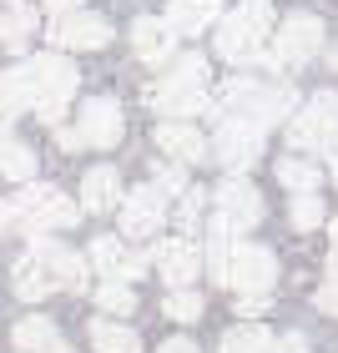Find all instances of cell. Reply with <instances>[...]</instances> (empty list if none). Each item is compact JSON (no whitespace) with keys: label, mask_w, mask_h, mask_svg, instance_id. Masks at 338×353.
I'll list each match as a JSON object with an SVG mask.
<instances>
[{"label":"cell","mask_w":338,"mask_h":353,"mask_svg":"<svg viewBox=\"0 0 338 353\" xmlns=\"http://www.w3.org/2000/svg\"><path fill=\"white\" fill-rule=\"evenodd\" d=\"M15 293L26 303H41L51 298L56 288H66V293H86V258L71 248H61L56 237L46 232H30V252L21 263H15Z\"/></svg>","instance_id":"cell-1"},{"label":"cell","mask_w":338,"mask_h":353,"mask_svg":"<svg viewBox=\"0 0 338 353\" xmlns=\"http://www.w3.org/2000/svg\"><path fill=\"white\" fill-rule=\"evenodd\" d=\"M212 101H217L222 117L252 121L257 132H268V126H278V121H288L298 111V91L288 86V81H252V76H232Z\"/></svg>","instance_id":"cell-2"},{"label":"cell","mask_w":338,"mask_h":353,"mask_svg":"<svg viewBox=\"0 0 338 353\" xmlns=\"http://www.w3.org/2000/svg\"><path fill=\"white\" fill-rule=\"evenodd\" d=\"M268 36H272V0H237L232 15L217 21V56L232 66H257L268 61Z\"/></svg>","instance_id":"cell-3"},{"label":"cell","mask_w":338,"mask_h":353,"mask_svg":"<svg viewBox=\"0 0 338 353\" xmlns=\"http://www.w3.org/2000/svg\"><path fill=\"white\" fill-rule=\"evenodd\" d=\"M147 101L157 111H167L172 121L197 117V111H212L217 117V101H212V91H207V61L202 56H182L157 86H147Z\"/></svg>","instance_id":"cell-4"},{"label":"cell","mask_w":338,"mask_h":353,"mask_svg":"<svg viewBox=\"0 0 338 353\" xmlns=\"http://www.w3.org/2000/svg\"><path fill=\"white\" fill-rule=\"evenodd\" d=\"M26 76H30V111L46 121V126H61V117H66V106H71V96H76V71L66 56H56V51H46V56H30L21 61Z\"/></svg>","instance_id":"cell-5"},{"label":"cell","mask_w":338,"mask_h":353,"mask_svg":"<svg viewBox=\"0 0 338 353\" xmlns=\"http://www.w3.org/2000/svg\"><path fill=\"white\" fill-rule=\"evenodd\" d=\"M288 147L293 152H338V91H318L303 101V111H293Z\"/></svg>","instance_id":"cell-6"},{"label":"cell","mask_w":338,"mask_h":353,"mask_svg":"<svg viewBox=\"0 0 338 353\" xmlns=\"http://www.w3.org/2000/svg\"><path fill=\"white\" fill-rule=\"evenodd\" d=\"M15 217L30 232H56V228H76L81 207L51 182H26V192H15Z\"/></svg>","instance_id":"cell-7"},{"label":"cell","mask_w":338,"mask_h":353,"mask_svg":"<svg viewBox=\"0 0 338 353\" xmlns=\"http://www.w3.org/2000/svg\"><path fill=\"white\" fill-rule=\"evenodd\" d=\"M318 51H324V21L308 10H293L272 30V51H268L263 66H308Z\"/></svg>","instance_id":"cell-8"},{"label":"cell","mask_w":338,"mask_h":353,"mask_svg":"<svg viewBox=\"0 0 338 353\" xmlns=\"http://www.w3.org/2000/svg\"><path fill=\"white\" fill-rule=\"evenodd\" d=\"M272 283H278V258L263 243H237L232 258H228L222 288H237V298H268Z\"/></svg>","instance_id":"cell-9"},{"label":"cell","mask_w":338,"mask_h":353,"mask_svg":"<svg viewBox=\"0 0 338 353\" xmlns=\"http://www.w3.org/2000/svg\"><path fill=\"white\" fill-rule=\"evenodd\" d=\"M207 147H212V157L222 167H228L232 176H243L257 157H263V132H257L252 121H237V117H222L217 121V137L207 141Z\"/></svg>","instance_id":"cell-10"},{"label":"cell","mask_w":338,"mask_h":353,"mask_svg":"<svg viewBox=\"0 0 338 353\" xmlns=\"http://www.w3.org/2000/svg\"><path fill=\"white\" fill-rule=\"evenodd\" d=\"M212 197H217V222L232 237L237 232H252L257 222H263V197H257V187L248 182V176H228Z\"/></svg>","instance_id":"cell-11"},{"label":"cell","mask_w":338,"mask_h":353,"mask_svg":"<svg viewBox=\"0 0 338 353\" xmlns=\"http://www.w3.org/2000/svg\"><path fill=\"white\" fill-rule=\"evenodd\" d=\"M147 258L157 263V272L167 278L172 293H177V288H192V278L202 272V248L192 243V237H182V232H177V237H162Z\"/></svg>","instance_id":"cell-12"},{"label":"cell","mask_w":338,"mask_h":353,"mask_svg":"<svg viewBox=\"0 0 338 353\" xmlns=\"http://www.w3.org/2000/svg\"><path fill=\"white\" fill-rule=\"evenodd\" d=\"M147 263H152V258H141V252H126L121 237H106V232L86 248V268L106 272V283H132V278H141V272H147Z\"/></svg>","instance_id":"cell-13"},{"label":"cell","mask_w":338,"mask_h":353,"mask_svg":"<svg viewBox=\"0 0 338 353\" xmlns=\"http://www.w3.org/2000/svg\"><path fill=\"white\" fill-rule=\"evenodd\" d=\"M106 41H111V26L101 21V15H91V10H71V15H61V21L51 26V46L56 51H101Z\"/></svg>","instance_id":"cell-14"},{"label":"cell","mask_w":338,"mask_h":353,"mask_svg":"<svg viewBox=\"0 0 338 353\" xmlns=\"http://www.w3.org/2000/svg\"><path fill=\"white\" fill-rule=\"evenodd\" d=\"M121 132H126V121H121V106L111 101V96H91L81 106V121H76L81 147H117Z\"/></svg>","instance_id":"cell-15"},{"label":"cell","mask_w":338,"mask_h":353,"mask_svg":"<svg viewBox=\"0 0 338 353\" xmlns=\"http://www.w3.org/2000/svg\"><path fill=\"white\" fill-rule=\"evenodd\" d=\"M167 222V197L157 187H132L121 197V232L126 237H152Z\"/></svg>","instance_id":"cell-16"},{"label":"cell","mask_w":338,"mask_h":353,"mask_svg":"<svg viewBox=\"0 0 338 353\" xmlns=\"http://www.w3.org/2000/svg\"><path fill=\"white\" fill-rule=\"evenodd\" d=\"M157 152H167L177 167H192V162H207V157H212L207 137L187 121H162L157 126Z\"/></svg>","instance_id":"cell-17"},{"label":"cell","mask_w":338,"mask_h":353,"mask_svg":"<svg viewBox=\"0 0 338 353\" xmlns=\"http://www.w3.org/2000/svg\"><path fill=\"white\" fill-rule=\"evenodd\" d=\"M132 51L147 61V66H167L172 51H177V30L167 21H157V15H137L132 26Z\"/></svg>","instance_id":"cell-18"},{"label":"cell","mask_w":338,"mask_h":353,"mask_svg":"<svg viewBox=\"0 0 338 353\" xmlns=\"http://www.w3.org/2000/svg\"><path fill=\"white\" fill-rule=\"evenodd\" d=\"M121 176H117V167H91L86 176H81V212H111V207H121Z\"/></svg>","instance_id":"cell-19"},{"label":"cell","mask_w":338,"mask_h":353,"mask_svg":"<svg viewBox=\"0 0 338 353\" xmlns=\"http://www.w3.org/2000/svg\"><path fill=\"white\" fill-rule=\"evenodd\" d=\"M217 21H222V0H167V26L177 36H197Z\"/></svg>","instance_id":"cell-20"},{"label":"cell","mask_w":338,"mask_h":353,"mask_svg":"<svg viewBox=\"0 0 338 353\" xmlns=\"http://www.w3.org/2000/svg\"><path fill=\"white\" fill-rule=\"evenodd\" d=\"M10 339H15V353H51V348H61V333H56V323H51V318H41V313L21 318Z\"/></svg>","instance_id":"cell-21"},{"label":"cell","mask_w":338,"mask_h":353,"mask_svg":"<svg viewBox=\"0 0 338 353\" xmlns=\"http://www.w3.org/2000/svg\"><path fill=\"white\" fill-rule=\"evenodd\" d=\"M91 348L96 353H141V339H137V328L117 323V318H96L91 323Z\"/></svg>","instance_id":"cell-22"},{"label":"cell","mask_w":338,"mask_h":353,"mask_svg":"<svg viewBox=\"0 0 338 353\" xmlns=\"http://www.w3.org/2000/svg\"><path fill=\"white\" fill-rule=\"evenodd\" d=\"M0 176H10V182H30L36 176V152L26 141H15L10 132H0Z\"/></svg>","instance_id":"cell-23"},{"label":"cell","mask_w":338,"mask_h":353,"mask_svg":"<svg viewBox=\"0 0 338 353\" xmlns=\"http://www.w3.org/2000/svg\"><path fill=\"white\" fill-rule=\"evenodd\" d=\"M21 111H30V76L26 66H10L0 71V117H21Z\"/></svg>","instance_id":"cell-24"},{"label":"cell","mask_w":338,"mask_h":353,"mask_svg":"<svg viewBox=\"0 0 338 353\" xmlns=\"http://www.w3.org/2000/svg\"><path fill=\"white\" fill-rule=\"evenodd\" d=\"M272 348H278V339H272L263 323H237V328L222 333L217 353H272Z\"/></svg>","instance_id":"cell-25"},{"label":"cell","mask_w":338,"mask_h":353,"mask_svg":"<svg viewBox=\"0 0 338 353\" xmlns=\"http://www.w3.org/2000/svg\"><path fill=\"white\" fill-rule=\"evenodd\" d=\"M232 248H237V237L212 217V228H207V252H202V263H207V272H212V283L228 278V258H232Z\"/></svg>","instance_id":"cell-26"},{"label":"cell","mask_w":338,"mask_h":353,"mask_svg":"<svg viewBox=\"0 0 338 353\" xmlns=\"http://www.w3.org/2000/svg\"><path fill=\"white\" fill-rule=\"evenodd\" d=\"M30 30H36V10H30V6L0 10V46H10V51H21V46L30 41Z\"/></svg>","instance_id":"cell-27"},{"label":"cell","mask_w":338,"mask_h":353,"mask_svg":"<svg viewBox=\"0 0 338 353\" xmlns=\"http://www.w3.org/2000/svg\"><path fill=\"white\" fill-rule=\"evenodd\" d=\"M278 182L293 192V197H303V192H318V167L303 162V157H283V162H278Z\"/></svg>","instance_id":"cell-28"},{"label":"cell","mask_w":338,"mask_h":353,"mask_svg":"<svg viewBox=\"0 0 338 353\" xmlns=\"http://www.w3.org/2000/svg\"><path fill=\"white\" fill-rule=\"evenodd\" d=\"M288 217H293L298 232H313V228H324V222H328V207H324V197H318V192H303V197H293Z\"/></svg>","instance_id":"cell-29"},{"label":"cell","mask_w":338,"mask_h":353,"mask_svg":"<svg viewBox=\"0 0 338 353\" xmlns=\"http://www.w3.org/2000/svg\"><path fill=\"white\" fill-rule=\"evenodd\" d=\"M162 313L172 318V323H197V318H202V293H192V288H177V293H167Z\"/></svg>","instance_id":"cell-30"},{"label":"cell","mask_w":338,"mask_h":353,"mask_svg":"<svg viewBox=\"0 0 338 353\" xmlns=\"http://www.w3.org/2000/svg\"><path fill=\"white\" fill-rule=\"evenodd\" d=\"M96 308H101V313H132L137 308L132 283H101V288H96Z\"/></svg>","instance_id":"cell-31"},{"label":"cell","mask_w":338,"mask_h":353,"mask_svg":"<svg viewBox=\"0 0 338 353\" xmlns=\"http://www.w3.org/2000/svg\"><path fill=\"white\" fill-rule=\"evenodd\" d=\"M152 187L162 192V197H182V192H187V172L177 167V162H157V172H152Z\"/></svg>","instance_id":"cell-32"},{"label":"cell","mask_w":338,"mask_h":353,"mask_svg":"<svg viewBox=\"0 0 338 353\" xmlns=\"http://www.w3.org/2000/svg\"><path fill=\"white\" fill-rule=\"evenodd\" d=\"M202 202H207V192H197V187L182 192V207H177V228H182V237L202 222Z\"/></svg>","instance_id":"cell-33"},{"label":"cell","mask_w":338,"mask_h":353,"mask_svg":"<svg viewBox=\"0 0 338 353\" xmlns=\"http://www.w3.org/2000/svg\"><path fill=\"white\" fill-rule=\"evenodd\" d=\"M313 303H318V313H333V318H338V283H324Z\"/></svg>","instance_id":"cell-34"},{"label":"cell","mask_w":338,"mask_h":353,"mask_svg":"<svg viewBox=\"0 0 338 353\" xmlns=\"http://www.w3.org/2000/svg\"><path fill=\"white\" fill-rule=\"evenodd\" d=\"M272 353H308V339H303V333H283Z\"/></svg>","instance_id":"cell-35"},{"label":"cell","mask_w":338,"mask_h":353,"mask_svg":"<svg viewBox=\"0 0 338 353\" xmlns=\"http://www.w3.org/2000/svg\"><path fill=\"white\" fill-rule=\"evenodd\" d=\"M237 313H248V323L257 313H268V298H237Z\"/></svg>","instance_id":"cell-36"},{"label":"cell","mask_w":338,"mask_h":353,"mask_svg":"<svg viewBox=\"0 0 338 353\" xmlns=\"http://www.w3.org/2000/svg\"><path fill=\"white\" fill-rule=\"evenodd\" d=\"M46 10H51V15H56V21H61V15H71V10H81V0H46Z\"/></svg>","instance_id":"cell-37"},{"label":"cell","mask_w":338,"mask_h":353,"mask_svg":"<svg viewBox=\"0 0 338 353\" xmlns=\"http://www.w3.org/2000/svg\"><path fill=\"white\" fill-rule=\"evenodd\" d=\"M56 141H61V147H66V152H81V137H76L71 126H56Z\"/></svg>","instance_id":"cell-38"},{"label":"cell","mask_w":338,"mask_h":353,"mask_svg":"<svg viewBox=\"0 0 338 353\" xmlns=\"http://www.w3.org/2000/svg\"><path fill=\"white\" fill-rule=\"evenodd\" d=\"M157 353H197V343H192V339H167Z\"/></svg>","instance_id":"cell-39"},{"label":"cell","mask_w":338,"mask_h":353,"mask_svg":"<svg viewBox=\"0 0 338 353\" xmlns=\"http://www.w3.org/2000/svg\"><path fill=\"white\" fill-rule=\"evenodd\" d=\"M15 228V202H0V232Z\"/></svg>","instance_id":"cell-40"},{"label":"cell","mask_w":338,"mask_h":353,"mask_svg":"<svg viewBox=\"0 0 338 353\" xmlns=\"http://www.w3.org/2000/svg\"><path fill=\"white\" fill-rule=\"evenodd\" d=\"M328 283H338V243H333V252H328Z\"/></svg>","instance_id":"cell-41"},{"label":"cell","mask_w":338,"mask_h":353,"mask_svg":"<svg viewBox=\"0 0 338 353\" xmlns=\"http://www.w3.org/2000/svg\"><path fill=\"white\" fill-rule=\"evenodd\" d=\"M328 172H333V182H338V152H328Z\"/></svg>","instance_id":"cell-42"},{"label":"cell","mask_w":338,"mask_h":353,"mask_svg":"<svg viewBox=\"0 0 338 353\" xmlns=\"http://www.w3.org/2000/svg\"><path fill=\"white\" fill-rule=\"evenodd\" d=\"M328 66H333V71H338V46H333V51H328Z\"/></svg>","instance_id":"cell-43"},{"label":"cell","mask_w":338,"mask_h":353,"mask_svg":"<svg viewBox=\"0 0 338 353\" xmlns=\"http://www.w3.org/2000/svg\"><path fill=\"white\" fill-rule=\"evenodd\" d=\"M328 228H333V243H338V217H333V222H328Z\"/></svg>","instance_id":"cell-44"},{"label":"cell","mask_w":338,"mask_h":353,"mask_svg":"<svg viewBox=\"0 0 338 353\" xmlns=\"http://www.w3.org/2000/svg\"><path fill=\"white\" fill-rule=\"evenodd\" d=\"M6 6H10V10H15V6H26V0H6Z\"/></svg>","instance_id":"cell-45"},{"label":"cell","mask_w":338,"mask_h":353,"mask_svg":"<svg viewBox=\"0 0 338 353\" xmlns=\"http://www.w3.org/2000/svg\"><path fill=\"white\" fill-rule=\"evenodd\" d=\"M51 353H71V348H66V343H61V348H51Z\"/></svg>","instance_id":"cell-46"}]
</instances>
